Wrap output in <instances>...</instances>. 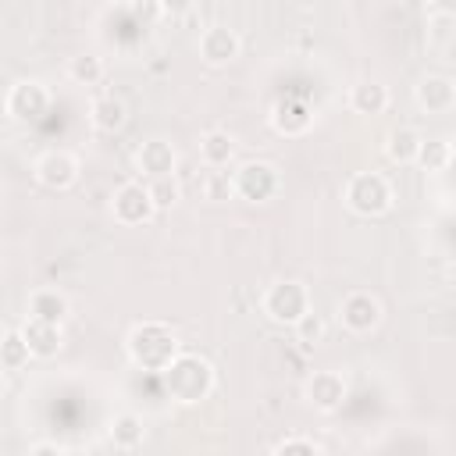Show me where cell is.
Segmentation results:
<instances>
[{
    "label": "cell",
    "instance_id": "cell-8",
    "mask_svg": "<svg viewBox=\"0 0 456 456\" xmlns=\"http://www.w3.org/2000/svg\"><path fill=\"white\" fill-rule=\"evenodd\" d=\"M338 321H342L346 331L367 335V331H374L381 324V303L370 292H349L338 303Z\"/></svg>",
    "mask_w": 456,
    "mask_h": 456
},
{
    "label": "cell",
    "instance_id": "cell-30",
    "mask_svg": "<svg viewBox=\"0 0 456 456\" xmlns=\"http://www.w3.org/2000/svg\"><path fill=\"white\" fill-rule=\"evenodd\" d=\"M128 11H132V18L142 21V25H153L157 18H164L160 0H128Z\"/></svg>",
    "mask_w": 456,
    "mask_h": 456
},
{
    "label": "cell",
    "instance_id": "cell-20",
    "mask_svg": "<svg viewBox=\"0 0 456 456\" xmlns=\"http://www.w3.org/2000/svg\"><path fill=\"white\" fill-rule=\"evenodd\" d=\"M232 157H235V139H232L224 128L203 132V139H200V160H203L207 167H228Z\"/></svg>",
    "mask_w": 456,
    "mask_h": 456
},
{
    "label": "cell",
    "instance_id": "cell-26",
    "mask_svg": "<svg viewBox=\"0 0 456 456\" xmlns=\"http://www.w3.org/2000/svg\"><path fill=\"white\" fill-rule=\"evenodd\" d=\"M271 452H274V456H321L324 445H321L317 438H310V435H289V438L274 442Z\"/></svg>",
    "mask_w": 456,
    "mask_h": 456
},
{
    "label": "cell",
    "instance_id": "cell-9",
    "mask_svg": "<svg viewBox=\"0 0 456 456\" xmlns=\"http://www.w3.org/2000/svg\"><path fill=\"white\" fill-rule=\"evenodd\" d=\"M36 178H39V185H46L53 192H64L78 182V160L68 150H46L36 160Z\"/></svg>",
    "mask_w": 456,
    "mask_h": 456
},
{
    "label": "cell",
    "instance_id": "cell-10",
    "mask_svg": "<svg viewBox=\"0 0 456 456\" xmlns=\"http://www.w3.org/2000/svg\"><path fill=\"white\" fill-rule=\"evenodd\" d=\"M306 403L314 406V410H321V413H331V410H338L342 406V399H346V378L338 374V370H314L310 378H306Z\"/></svg>",
    "mask_w": 456,
    "mask_h": 456
},
{
    "label": "cell",
    "instance_id": "cell-3",
    "mask_svg": "<svg viewBox=\"0 0 456 456\" xmlns=\"http://www.w3.org/2000/svg\"><path fill=\"white\" fill-rule=\"evenodd\" d=\"M392 185L378 171H360L346 182V207L360 217H381L392 207Z\"/></svg>",
    "mask_w": 456,
    "mask_h": 456
},
{
    "label": "cell",
    "instance_id": "cell-2",
    "mask_svg": "<svg viewBox=\"0 0 456 456\" xmlns=\"http://www.w3.org/2000/svg\"><path fill=\"white\" fill-rule=\"evenodd\" d=\"M160 378H164L167 395L182 406L203 403L214 392V367H210V360H203L196 353H178Z\"/></svg>",
    "mask_w": 456,
    "mask_h": 456
},
{
    "label": "cell",
    "instance_id": "cell-7",
    "mask_svg": "<svg viewBox=\"0 0 456 456\" xmlns=\"http://www.w3.org/2000/svg\"><path fill=\"white\" fill-rule=\"evenodd\" d=\"M4 107H7V114L14 121H36V118H43L50 110V93H46L43 82L21 78V82H14L7 89V103Z\"/></svg>",
    "mask_w": 456,
    "mask_h": 456
},
{
    "label": "cell",
    "instance_id": "cell-15",
    "mask_svg": "<svg viewBox=\"0 0 456 456\" xmlns=\"http://www.w3.org/2000/svg\"><path fill=\"white\" fill-rule=\"evenodd\" d=\"M139 171L146 178H160V175H175V150L167 139H146L135 153Z\"/></svg>",
    "mask_w": 456,
    "mask_h": 456
},
{
    "label": "cell",
    "instance_id": "cell-13",
    "mask_svg": "<svg viewBox=\"0 0 456 456\" xmlns=\"http://www.w3.org/2000/svg\"><path fill=\"white\" fill-rule=\"evenodd\" d=\"M21 335H25V342H28V349H32L36 360H50V356H57L61 346H64L61 324H53V321H39V317H28V314H25Z\"/></svg>",
    "mask_w": 456,
    "mask_h": 456
},
{
    "label": "cell",
    "instance_id": "cell-32",
    "mask_svg": "<svg viewBox=\"0 0 456 456\" xmlns=\"http://www.w3.org/2000/svg\"><path fill=\"white\" fill-rule=\"evenodd\" d=\"M28 452H32V456H50V452H64V449H61V445H50V442H43V445H32Z\"/></svg>",
    "mask_w": 456,
    "mask_h": 456
},
{
    "label": "cell",
    "instance_id": "cell-16",
    "mask_svg": "<svg viewBox=\"0 0 456 456\" xmlns=\"http://www.w3.org/2000/svg\"><path fill=\"white\" fill-rule=\"evenodd\" d=\"M28 317H39V321H53L61 324L68 314H71V303L61 289H32L28 292V303H25Z\"/></svg>",
    "mask_w": 456,
    "mask_h": 456
},
{
    "label": "cell",
    "instance_id": "cell-1",
    "mask_svg": "<svg viewBox=\"0 0 456 456\" xmlns=\"http://www.w3.org/2000/svg\"><path fill=\"white\" fill-rule=\"evenodd\" d=\"M125 349H128V360L142 370H153V374H164L171 367V360L182 353L178 349V335L160 324V321H146V324H135L125 338Z\"/></svg>",
    "mask_w": 456,
    "mask_h": 456
},
{
    "label": "cell",
    "instance_id": "cell-11",
    "mask_svg": "<svg viewBox=\"0 0 456 456\" xmlns=\"http://www.w3.org/2000/svg\"><path fill=\"white\" fill-rule=\"evenodd\" d=\"M239 50H242V43H239V36H235L228 25H210V28L200 36V57H203L210 68L232 64V61L239 57Z\"/></svg>",
    "mask_w": 456,
    "mask_h": 456
},
{
    "label": "cell",
    "instance_id": "cell-18",
    "mask_svg": "<svg viewBox=\"0 0 456 456\" xmlns=\"http://www.w3.org/2000/svg\"><path fill=\"white\" fill-rule=\"evenodd\" d=\"M107 438H110V445L118 452H135L142 445V438H146V424H142L139 413H118L110 420V428H107Z\"/></svg>",
    "mask_w": 456,
    "mask_h": 456
},
{
    "label": "cell",
    "instance_id": "cell-4",
    "mask_svg": "<svg viewBox=\"0 0 456 456\" xmlns=\"http://www.w3.org/2000/svg\"><path fill=\"white\" fill-rule=\"evenodd\" d=\"M260 306H264L267 321H274V324H289V328H292L303 314L314 310V306H310V289H306L303 281H292V278L274 281V285L264 292Z\"/></svg>",
    "mask_w": 456,
    "mask_h": 456
},
{
    "label": "cell",
    "instance_id": "cell-23",
    "mask_svg": "<svg viewBox=\"0 0 456 456\" xmlns=\"http://www.w3.org/2000/svg\"><path fill=\"white\" fill-rule=\"evenodd\" d=\"M68 78L75 86H96L103 78V61L96 53H75L68 61Z\"/></svg>",
    "mask_w": 456,
    "mask_h": 456
},
{
    "label": "cell",
    "instance_id": "cell-22",
    "mask_svg": "<svg viewBox=\"0 0 456 456\" xmlns=\"http://www.w3.org/2000/svg\"><path fill=\"white\" fill-rule=\"evenodd\" d=\"M28 360H32V349H28L21 328H7L4 331V342H0V363H4V370L7 374H18Z\"/></svg>",
    "mask_w": 456,
    "mask_h": 456
},
{
    "label": "cell",
    "instance_id": "cell-29",
    "mask_svg": "<svg viewBox=\"0 0 456 456\" xmlns=\"http://www.w3.org/2000/svg\"><path fill=\"white\" fill-rule=\"evenodd\" d=\"M210 182H207V200H228L235 196V185H232V175L221 171V167H210Z\"/></svg>",
    "mask_w": 456,
    "mask_h": 456
},
{
    "label": "cell",
    "instance_id": "cell-31",
    "mask_svg": "<svg viewBox=\"0 0 456 456\" xmlns=\"http://www.w3.org/2000/svg\"><path fill=\"white\" fill-rule=\"evenodd\" d=\"M160 7H164L167 18H185L196 7V0H160Z\"/></svg>",
    "mask_w": 456,
    "mask_h": 456
},
{
    "label": "cell",
    "instance_id": "cell-27",
    "mask_svg": "<svg viewBox=\"0 0 456 456\" xmlns=\"http://www.w3.org/2000/svg\"><path fill=\"white\" fill-rule=\"evenodd\" d=\"M146 185H150V192H153V203H157V210H171L175 203H178V182H175V175H160V178H146Z\"/></svg>",
    "mask_w": 456,
    "mask_h": 456
},
{
    "label": "cell",
    "instance_id": "cell-6",
    "mask_svg": "<svg viewBox=\"0 0 456 456\" xmlns=\"http://www.w3.org/2000/svg\"><path fill=\"white\" fill-rule=\"evenodd\" d=\"M153 214H160V210H157L153 192H150L146 182H125V185H118V192L110 196V217H114L118 224H125V228L146 224V221H153Z\"/></svg>",
    "mask_w": 456,
    "mask_h": 456
},
{
    "label": "cell",
    "instance_id": "cell-24",
    "mask_svg": "<svg viewBox=\"0 0 456 456\" xmlns=\"http://www.w3.org/2000/svg\"><path fill=\"white\" fill-rule=\"evenodd\" d=\"M417 164L424 171H445L452 164V146L445 139H424L420 142V153H417Z\"/></svg>",
    "mask_w": 456,
    "mask_h": 456
},
{
    "label": "cell",
    "instance_id": "cell-25",
    "mask_svg": "<svg viewBox=\"0 0 456 456\" xmlns=\"http://www.w3.org/2000/svg\"><path fill=\"white\" fill-rule=\"evenodd\" d=\"M428 43L435 50H452L456 46V14H445V11L431 14V21H428Z\"/></svg>",
    "mask_w": 456,
    "mask_h": 456
},
{
    "label": "cell",
    "instance_id": "cell-12",
    "mask_svg": "<svg viewBox=\"0 0 456 456\" xmlns=\"http://www.w3.org/2000/svg\"><path fill=\"white\" fill-rule=\"evenodd\" d=\"M310 125H314V110L299 96H285L271 107V128L278 135H303Z\"/></svg>",
    "mask_w": 456,
    "mask_h": 456
},
{
    "label": "cell",
    "instance_id": "cell-5",
    "mask_svg": "<svg viewBox=\"0 0 456 456\" xmlns=\"http://www.w3.org/2000/svg\"><path fill=\"white\" fill-rule=\"evenodd\" d=\"M232 185L235 196L246 203H267L274 200V192L281 189V171L271 160H246L232 171Z\"/></svg>",
    "mask_w": 456,
    "mask_h": 456
},
{
    "label": "cell",
    "instance_id": "cell-28",
    "mask_svg": "<svg viewBox=\"0 0 456 456\" xmlns=\"http://www.w3.org/2000/svg\"><path fill=\"white\" fill-rule=\"evenodd\" d=\"M292 331H296V342H303V346H317L321 338H324V331H328V324H324V317L321 314H303L296 324H292Z\"/></svg>",
    "mask_w": 456,
    "mask_h": 456
},
{
    "label": "cell",
    "instance_id": "cell-21",
    "mask_svg": "<svg viewBox=\"0 0 456 456\" xmlns=\"http://www.w3.org/2000/svg\"><path fill=\"white\" fill-rule=\"evenodd\" d=\"M89 121H93L96 132H118V128H125L128 110H125V103L118 96H96L89 103Z\"/></svg>",
    "mask_w": 456,
    "mask_h": 456
},
{
    "label": "cell",
    "instance_id": "cell-14",
    "mask_svg": "<svg viewBox=\"0 0 456 456\" xmlns=\"http://www.w3.org/2000/svg\"><path fill=\"white\" fill-rule=\"evenodd\" d=\"M417 107L428 114H449L456 107V82L445 75H428L417 86Z\"/></svg>",
    "mask_w": 456,
    "mask_h": 456
},
{
    "label": "cell",
    "instance_id": "cell-17",
    "mask_svg": "<svg viewBox=\"0 0 456 456\" xmlns=\"http://www.w3.org/2000/svg\"><path fill=\"white\" fill-rule=\"evenodd\" d=\"M420 142L424 135L413 128V125H399L385 135V157L392 164H417V153H420Z\"/></svg>",
    "mask_w": 456,
    "mask_h": 456
},
{
    "label": "cell",
    "instance_id": "cell-19",
    "mask_svg": "<svg viewBox=\"0 0 456 456\" xmlns=\"http://www.w3.org/2000/svg\"><path fill=\"white\" fill-rule=\"evenodd\" d=\"M349 107L356 114H385L388 107V86L374 82V78H363L349 89Z\"/></svg>",
    "mask_w": 456,
    "mask_h": 456
}]
</instances>
